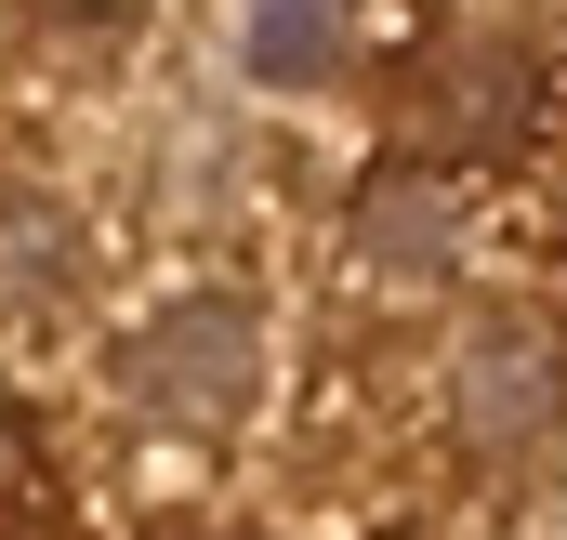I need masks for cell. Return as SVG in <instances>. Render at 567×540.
<instances>
[{
  "instance_id": "cell-1",
  "label": "cell",
  "mask_w": 567,
  "mask_h": 540,
  "mask_svg": "<svg viewBox=\"0 0 567 540\" xmlns=\"http://www.w3.org/2000/svg\"><path fill=\"white\" fill-rule=\"evenodd\" d=\"M120 383H133L145 408H172V422H225L238 408V383H251V316L238 303H172V316H145L133 343H120Z\"/></svg>"
},
{
  "instance_id": "cell-2",
  "label": "cell",
  "mask_w": 567,
  "mask_h": 540,
  "mask_svg": "<svg viewBox=\"0 0 567 540\" xmlns=\"http://www.w3.org/2000/svg\"><path fill=\"white\" fill-rule=\"evenodd\" d=\"M251 53L265 66H317V53H343V27H251Z\"/></svg>"
}]
</instances>
